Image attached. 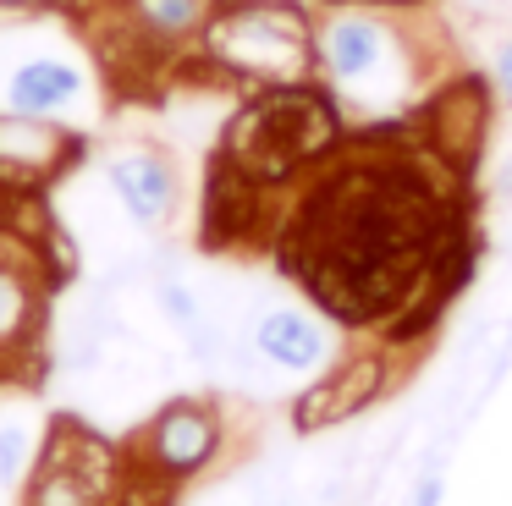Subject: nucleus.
<instances>
[{
    "label": "nucleus",
    "instance_id": "412c9836",
    "mask_svg": "<svg viewBox=\"0 0 512 506\" xmlns=\"http://www.w3.org/2000/svg\"><path fill=\"white\" fill-rule=\"evenodd\" d=\"M0 6H34V0H0Z\"/></svg>",
    "mask_w": 512,
    "mask_h": 506
},
{
    "label": "nucleus",
    "instance_id": "dca6fc26",
    "mask_svg": "<svg viewBox=\"0 0 512 506\" xmlns=\"http://www.w3.org/2000/svg\"><path fill=\"white\" fill-rule=\"evenodd\" d=\"M160 303H166V314L177 319V325L188 330V336H199V308H193V297L182 292V286H171V281H166V286H160Z\"/></svg>",
    "mask_w": 512,
    "mask_h": 506
},
{
    "label": "nucleus",
    "instance_id": "1a4fd4ad",
    "mask_svg": "<svg viewBox=\"0 0 512 506\" xmlns=\"http://www.w3.org/2000/svg\"><path fill=\"white\" fill-rule=\"evenodd\" d=\"M72 154H78V143L50 121L39 116L0 121V187H12V193L45 187V176H56V165H67Z\"/></svg>",
    "mask_w": 512,
    "mask_h": 506
},
{
    "label": "nucleus",
    "instance_id": "f3484780",
    "mask_svg": "<svg viewBox=\"0 0 512 506\" xmlns=\"http://www.w3.org/2000/svg\"><path fill=\"white\" fill-rule=\"evenodd\" d=\"M496 88H501V99L512 105V39L496 50Z\"/></svg>",
    "mask_w": 512,
    "mask_h": 506
},
{
    "label": "nucleus",
    "instance_id": "f8f14e48",
    "mask_svg": "<svg viewBox=\"0 0 512 506\" xmlns=\"http://www.w3.org/2000/svg\"><path fill=\"white\" fill-rule=\"evenodd\" d=\"M386 55H391V28L375 17H336L320 33V66L342 88H358L364 77H375L386 66Z\"/></svg>",
    "mask_w": 512,
    "mask_h": 506
},
{
    "label": "nucleus",
    "instance_id": "f257e3e1",
    "mask_svg": "<svg viewBox=\"0 0 512 506\" xmlns=\"http://www.w3.org/2000/svg\"><path fill=\"white\" fill-rule=\"evenodd\" d=\"M342 143V116L331 94L314 83H276L243 105V116L226 127L221 154L237 160L259 187H281L303 165L325 160Z\"/></svg>",
    "mask_w": 512,
    "mask_h": 506
},
{
    "label": "nucleus",
    "instance_id": "423d86ee",
    "mask_svg": "<svg viewBox=\"0 0 512 506\" xmlns=\"http://www.w3.org/2000/svg\"><path fill=\"white\" fill-rule=\"evenodd\" d=\"M485 121H490V94L485 77L463 72L457 83H446L441 94H430L419 110H413V132L430 154H441L452 171H474L479 143H485Z\"/></svg>",
    "mask_w": 512,
    "mask_h": 506
},
{
    "label": "nucleus",
    "instance_id": "ddd939ff",
    "mask_svg": "<svg viewBox=\"0 0 512 506\" xmlns=\"http://www.w3.org/2000/svg\"><path fill=\"white\" fill-rule=\"evenodd\" d=\"M254 347L265 363H276V369H287V374H303V369H320L331 341H325V325L314 314H303V308H276V314H265L254 325Z\"/></svg>",
    "mask_w": 512,
    "mask_h": 506
},
{
    "label": "nucleus",
    "instance_id": "7ed1b4c3",
    "mask_svg": "<svg viewBox=\"0 0 512 506\" xmlns=\"http://www.w3.org/2000/svg\"><path fill=\"white\" fill-rule=\"evenodd\" d=\"M127 451L100 440L78 418H50L39 457L23 479V506H105L122 484Z\"/></svg>",
    "mask_w": 512,
    "mask_h": 506
},
{
    "label": "nucleus",
    "instance_id": "f03ea898",
    "mask_svg": "<svg viewBox=\"0 0 512 506\" xmlns=\"http://www.w3.org/2000/svg\"><path fill=\"white\" fill-rule=\"evenodd\" d=\"M204 55L237 83L276 88L309 83L320 66V39L292 0H232L204 22Z\"/></svg>",
    "mask_w": 512,
    "mask_h": 506
},
{
    "label": "nucleus",
    "instance_id": "2eb2a0df",
    "mask_svg": "<svg viewBox=\"0 0 512 506\" xmlns=\"http://www.w3.org/2000/svg\"><path fill=\"white\" fill-rule=\"evenodd\" d=\"M39 440L45 435H34V429L17 424V418L0 424V484H23L28 479V468H34V457H39Z\"/></svg>",
    "mask_w": 512,
    "mask_h": 506
},
{
    "label": "nucleus",
    "instance_id": "0eeeda50",
    "mask_svg": "<svg viewBox=\"0 0 512 506\" xmlns=\"http://www.w3.org/2000/svg\"><path fill=\"white\" fill-rule=\"evenodd\" d=\"M386 380H391L386 374V347L336 363L320 385H309V391L292 402V429H298V435H314V429H325V424H342V418L364 413V407L386 391Z\"/></svg>",
    "mask_w": 512,
    "mask_h": 506
},
{
    "label": "nucleus",
    "instance_id": "aec40b11",
    "mask_svg": "<svg viewBox=\"0 0 512 506\" xmlns=\"http://www.w3.org/2000/svg\"><path fill=\"white\" fill-rule=\"evenodd\" d=\"M6 209H12V198H6V187H0V231H6Z\"/></svg>",
    "mask_w": 512,
    "mask_h": 506
},
{
    "label": "nucleus",
    "instance_id": "a211bd4d",
    "mask_svg": "<svg viewBox=\"0 0 512 506\" xmlns=\"http://www.w3.org/2000/svg\"><path fill=\"white\" fill-rule=\"evenodd\" d=\"M435 501H441V479L430 473V479H424V490L413 495V506H435Z\"/></svg>",
    "mask_w": 512,
    "mask_h": 506
},
{
    "label": "nucleus",
    "instance_id": "9d476101",
    "mask_svg": "<svg viewBox=\"0 0 512 506\" xmlns=\"http://www.w3.org/2000/svg\"><path fill=\"white\" fill-rule=\"evenodd\" d=\"M105 182H111V193L122 198V209L138 220V226H166L171 215H177V171H171L166 154L155 149H127L116 154L111 165H105Z\"/></svg>",
    "mask_w": 512,
    "mask_h": 506
},
{
    "label": "nucleus",
    "instance_id": "39448f33",
    "mask_svg": "<svg viewBox=\"0 0 512 506\" xmlns=\"http://www.w3.org/2000/svg\"><path fill=\"white\" fill-rule=\"evenodd\" d=\"M221 446H226L221 413H215L204 396H177V402H166L144 429H138V440L127 451H133L138 462H149L160 479L182 484V479L210 468V462L221 457Z\"/></svg>",
    "mask_w": 512,
    "mask_h": 506
},
{
    "label": "nucleus",
    "instance_id": "9b49d317",
    "mask_svg": "<svg viewBox=\"0 0 512 506\" xmlns=\"http://www.w3.org/2000/svg\"><path fill=\"white\" fill-rule=\"evenodd\" d=\"M0 94H6V116L56 121L83 99V72L67 55H28L23 66L6 72V88H0Z\"/></svg>",
    "mask_w": 512,
    "mask_h": 506
},
{
    "label": "nucleus",
    "instance_id": "20e7f679",
    "mask_svg": "<svg viewBox=\"0 0 512 506\" xmlns=\"http://www.w3.org/2000/svg\"><path fill=\"white\" fill-rule=\"evenodd\" d=\"M50 286H56V275H50L39 242L6 231V242H0V380H12L17 363L39 352Z\"/></svg>",
    "mask_w": 512,
    "mask_h": 506
},
{
    "label": "nucleus",
    "instance_id": "6e6552de",
    "mask_svg": "<svg viewBox=\"0 0 512 506\" xmlns=\"http://www.w3.org/2000/svg\"><path fill=\"white\" fill-rule=\"evenodd\" d=\"M265 193L237 160L215 149L210 176H204V248H237L265 226Z\"/></svg>",
    "mask_w": 512,
    "mask_h": 506
},
{
    "label": "nucleus",
    "instance_id": "6ab92c4d",
    "mask_svg": "<svg viewBox=\"0 0 512 506\" xmlns=\"http://www.w3.org/2000/svg\"><path fill=\"white\" fill-rule=\"evenodd\" d=\"M325 6H419V0H325Z\"/></svg>",
    "mask_w": 512,
    "mask_h": 506
},
{
    "label": "nucleus",
    "instance_id": "4468645a",
    "mask_svg": "<svg viewBox=\"0 0 512 506\" xmlns=\"http://www.w3.org/2000/svg\"><path fill=\"white\" fill-rule=\"evenodd\" d=\"M122 17L144 33L149 44H177L188 33H204L210 6L204 0H122Z\"/></svg>",
    "mask_w": 512,
    "mask_h": 506
}]
</instances>
